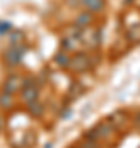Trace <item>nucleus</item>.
Instances as JSON below:
<instances>
[{
  "label": "nucleus",
  "mask_w": 140,
  "mask_h": 148,
  "mask_svg": "<svg viewBox=\"0 0 140 148\" xmlns=\"http://www.w3.org/2000/svg\"><path fill=\"white\" fill-rule=\"evenodd\" d=\"M91 66H92V58L86 53L74 54V58H69V64H68V68L74 73H84Z\"/></svg>",
  "instance_id": "obj_1"
},
{
  "label": "nucleus",
  "mask_w": 140,
  "mask_h": 148,
  "mask_svg": "<svg viewBox=\"0 0 140 148\" xmlns=\"http://www.w3.org/2000/svg\"><path fill=\"white\" fill-rule=\"evenodd\" d=\"M27 49L22 45H12L5 53H3V61L7 66H18L22 63V56Z\"/></svg>",
  "instance_id": "obj_2"
},
{
  "label": "nucleus",
  "mask_w": 140,
  "mask_h": 148,
  "mask_svg": "<svg viewBox=\"0 0 140 148\" xmlns=\"http://www.w3.org/2000/svg\"><path fill=\"white\" fill-rule=\"evenodd\" d=\"M112 132H114V125H110V123H101V125H97V127L92 128V132L87 133L86 138H89V140H97V138H107Z\"/></svg>",
  "instance_id": "obj_3"
},
{
  "label": "nucleus",
  "mask_w": 140,
  "mask_h": 148,
  "mask_svg": "<svg viewBox=\"0 0 140 148\" xmlns=\"http://www.w3.org/2000/svg\"><path fill=\"white\" fill-rule=\"evenodd\" d=\"M22 87V79L16 76V74H12V76H8L7 77V81L3 82V92L5 94H10V95H13L16 92V90Z\"/></svg>",
  "instance_id": "obj_4"
},
{
  "label": "nucleus",
  "mask_w": 140,
  "mask_h": 148,
  "mask_svg": "<svg viewBox=\"0 0 140 148\" xmlns=\"http://www.w3.org/2000/svg\"><path fill=\"white\" fill-rule=\"evenodd\" d=\"M82 7H86L89 13H101L106 8V0H79Z\"/></svg>",
  "instance_id": "obj_5"
},
{
  "label": "nucleus",
  "mask_w": 140,
  "mask_h": 148,
  "mask_svg": "<svg viewBox=\"0 0 140 148\" xmlns=\"http://www.w3.org/2000/svg\"><path fill=\"white\" fill-rule=\"evenodd\" d=\"M22 99L25 104H32L38 101V87L36 86H30V87H22Z\"/></svg>",
  "instance_id": "obj_6"
},
{
  "label": "nucleus",
  "mask_w": 140,
  "mask_h": 148,
  "mask_svg": "<svg viewBox=\"0 0 140 148\" xmlns=\"http://www.w3.org/2000/svg\"><path fill=\"white\" fill-rule=\"evenodd\" d=\"M92 21H94V15L89 13V12H82V13H79V15L74 18V27L84 28V27H87V25H91Z\"/></svg>",
  "instance_id": "obj_7"
},
{
  "label": "nucleus",
  "mask_w": 140,
  "mask_h": 148,
  "mask_svg": "<svg viewBox=\"0 0 140 148\" xmlns=\"http://www.w3.org/2000/svg\"><path fill=\"white\" fill-rule=\"evenodd\" d=\"M61 48L63 51H73L78 48V38L74 36H65V40L61 41Z\"/></svg>",
  "instance_id": "obj_8"
},
{
  "label": "nucleus",
  "mask_w": 140,
  "mask_h": 148,
  "mask_svg": "<svg viewBox=\"0 0 140 148\" xmlns=\"http://www.w3.org/2000/svg\"><path fill=\"white\" fill-rule=\"evenodd\" d=\"M125 38H127L129 41H132V43H139L140 41V25H134V27L127 32Z\"/></svg>",
  "instance_id": "obj_9"
},
{
  "label": "nucleus",
  "mask_w": 140,
  "mask_h": 148,
  "mask_svg": "<svg viewBox=\"0 0 140 148\" xmlns=\"http://www.w3.org/2000/svg\"><path fill=\"white\" fill-rule=\"evenodd\" d=\"M53 61H54L56 64H58L59 68H68V64H69V56H68V54H66L65 51H61V53L54 54Z\"/></svg>",
  "instance_id": "obj_10"
},
{
  "label": "nucleus",
  "mask_w": 140,
  "mask_h": 148,
  "mask_svg": "<svg viewBox=\"0 0 140 148\" xmlns=\"http://www.w3.org/2000/svg\"><path fill=\"white\" fill-rule=\"evenodd\" d=\"M28 110H30V114H32L33 117H40L43 114V106L38 101H35V102H32V104H28Z\"/></svg>",
  "instance_id": "obj_11"
},
{
  "label": "nucleus",
  "mask_w": 140,
  "mask_h": 148,
  "mask_svg": "<svg viewBox=\"0 0 140 148\" xmlns=\"http://www.w3.org/2000/svg\"><path fill=\"white\" fill-rule=\"evenodd\" d=\"M13 106V97L10 94H5V92H2L0 94V107L2 109H10Z\"/></svg>",
  "instance_id": "obj_12"
},
{
  "label": "nucleus",
  "mask_w": 140,
  "mask_h": 148,
  "mask_svg": "<svg viewBox=\"0 0 140 148\" xmlns=\"http://www.w3.org/2000/svg\"><path fill=\"white\" fill-rule=\"evenodd\" d=\"M79 148H99V143H97V140H89V138H86V140H82L79 143Z\"/></svg>",
  "instance_id": "obj_13"
},
{
  "label": "nucleus",
  "mask_w": 140,
  "mask_h": 148,
  "mask_svg": "<svg viewBox=\"0 0 140 148\" xmlns=\"http://www.w3.org/2000/svg\"><path fill=\"white\" fill-rule=\"evenodd\" d=\"M12 30V23L10 21H5V20H0V36H3Z\"/></svg>",
  "instance_id": "obj_14"
},
{
  "label": "nucleus",
  "mask_w": 140,
  "mask_h": 148,
  "mask_svg": "<svg viewBox=\"0 0 140 148\" xmlns=\"http://www.w3.org/2000/svg\"><path fill=\"white\" fill-rule=\"evenodd\" d=\"M23 40V33L22 32H15L10 35V43L12 45H18V43Z\"/></svg>",
  "instance_id": "obj_15"
},
{
  "label": "nucleus",
  "mask_w": 140,
  "mask_h": 148,
  "mask_svg": "<svg viewBox=\"0 0 140 148\" xmlns=\"http://www.w3.org/2000/svg\"><path fill=\"white\" fill-rule=\"evenodd\" d=\"M69 114H71V110H66V112H63V114H61V119H68V117H69Z\"/></svg>",
  "instance_id": "obj_16"
},
{
  "label": "nucleus",
  "mask_w": 140,
  "mask_h": 148,
  "mask_svg": "<svg viewBox=\"0 0 140 148\" xmlns=\"http://www.w3.org/2000/svg\"><path fill=\"white\" fill-rule=\"evenodd\" d=\"M135 125L140 128V114H137V117H135Z\"/></svg>",
  "instance_id": "obj_17"
},
{
  "label": "nucleus",
  "mask_w": 140,
  "mask_h": 148,
  "mask_svg": "<svg viewBox=\"0 0 140 148\" xmlns=\"http://www.w3.org/2000/svg\"><path fill=\"white\" fill-rule=\"evenodd\" d=\"M0 128H2V119H0Z\"/></svg>",
  "instance_id": "obj_18"
}]
</instances>
